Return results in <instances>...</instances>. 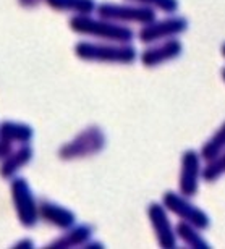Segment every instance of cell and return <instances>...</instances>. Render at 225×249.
I'll return each mask as SVG.
<instances>
[{"mask_svg": "<svg viewBox=\"0 0 225 249\" xmlns=\"http://www.w3.org/2000/svg\"><path fill=\"white\" fill-rule=\"evenodd\" d=\"M72 26L75 31L89 34L97 39H104V41L112 42H122L127 44L133 39V31L120 23L107 21V19H93L88 17H78L72 21Z\"/></svg>", "mask_w": 225, "mask_h": 249, "instance_id": "obj_1", "label": "cell"}, {"mask_svg": "<svg viewBox=\"0 0 225 249\" xmlns=\"http://www.w3.org/2000/svg\"><path fill=\"white\" fill-rule=\"evenodd\" d=\"M78 55L84 60L106 63H131L136 58V51L131 46H112V44L81 42L76 47Z\"/></svg>", "mask_w": 225, "mask_h": 249, "instance_id": "obj_2", "label": "cell"}, {"mask_svg": "<svg viewBox=\"0 0 225 249\" xmlns=\"http://www.w3.org/2000/svg\"><path fill=\"white\" fill-rule=\"evenodd\" d=\"M99 18L113 23H141L148 24L156 19L152 8L149 7H134V5H117V3H102L96 7Z\"/></svg>", "mask_w": 225, "mask_h": 249, "instance_id": "obj_3", "label": "cell"}, {"mask_svg": "<svg viewBox=\"0 0 225 249\" xmlns=\"http://www.w3.org/2000/svg\"><path fill=\"white\" fill-rule=\"evenodd\" d=\"M162 202H164V207H167L170 212L178 215L183 222L196 227L198 230H206L209 227V218L206 213L199 207L193 206V204L188 201V197L182 196V194L167 191L164 194Z\"/></svg>", "mask_w": 225, "mask_h": 249, "instance_id": "obj_4", "label": "cell"}, {"mask_svg": "<svg viewBox=\"0 0 225 249\" xmlns=\"http://www.w3.org/2000/svg\"><path fill=\"white\" fill-rule=\"evenodd\" d=\"M187 28H188V21L182 17L166 18L162 21H151L141 28L139 39H141V42H156L161 41V39L177 36V34L183 33Z\"/></svg>", "mask_w": 225, "mask_h": 249, "instance_id": "obj_5", "label": "cell"}, {"mask_svg": "<svg viewBox=\"0 0 225 249\" xmlns=\"http://www.w3.org/2000/svg\"><path fill=\"white\" fill-rule=\"evenodd\" d=\"M199 156L194 151H187L182 157V172H180V193L185 197H193L198 193V181L201 175Z\"/></svg>", "mask_w": 225, "mask_h": 249, "instance_id": "obj_6", "label": "cell"}, {"mask_svg": "<svg viewBox=\"0 0 225 249\" xmlns=\"http://www.w3.org/2000/svg\"><path fill=\"white\" fill-rule=\"evenodd\" d=\"M148 217H149V220H151L154 231H156L159 245L162 248H175L177 240H175L173 227L169 220L164 206L156 202L151 204V206L148 207Z\"/></svg>", "mask_w": 225, "mask_h": 249, "instance_id": "obj_7", "label": "cell"}, {"mask_svg": "<svg viewBox=\"0 0 225 249\" xmlns=\"http://www.w3.org/2000/svg\"><path fill=\"white\" fill-rule=\"evenodd\" d=\"M104 144H106V136L101 131V128L94 126L84 131L72 146L67 147L68 157H84L91 156V154H97L102 151Z\"/></svg>", "mask_w": 225, "mask_h": 249, "instance_id": "obj_8", "label": "cell"}, {"mask_svg": "<svg viewBox=\"0 0 225 249\" xmlns=\"http://www.w3.org/2000/svg\"><path fill=\"white\" fill-rule=\"evenodd\" d=\"M180 53H182V42L178 39H167L166 42L144 51L141 55V62L144 67H157L161 63L177 58Z\"/></svg>", "mask_w": 225, "mask_h": 249, "instance_id": "obj_9", "label": "cell"}, {"mask_svg": "<svg viewBox=\"0 0 225 249\" xmlns=\"http://www.w3.org/2000/svg\"><path fill=\"white\" fill-rule=\"evenodd\" d=\"M175 233L182 238L183 243H187L189 248H196V249H207V243L206 240L199 235V230L196 227L189 225L187 222H180L177 228H175Z\"/></svg>", "mask_w": 225, "mask_h": 249, "instance_id": "obj_10", "label": "cell"}, {"mask_svg": "<svg viewBox=\"0 0 225 249\" xmlns=\"http://www.w3.org/2000/svg\"><path fill=\"white\" fill-rule=\"evenodd\" d=\"M224 152V126L217 129V133L204 144L201 156L204 160H211V159L217 157L219 154Z\"/></svg>", "mask_w": 225, "mask_h": 249, "instance_id": "obj_11", "label": "cell"}, {"mask_svg": "<svg viewBox=\"0 0 225 249\" xmlns=\"http://www.w3.org/2000/svg\"><path fill=\"white\" fill-rule=\"evenodd\" d=\"M224 159H225V156L222 152V154H219L217 157L207 160V165L203 170L204 180H206V181H216V180H219V178L222 177V173H224Z\"/></svg>", "mask_w": 225, "mask_h": 249, "instance_id": "obj_12", "label": "cell"}, {"mask_svg": "<svg viewBox=\"0 0 225 249\" xmlns=\"http://www.w3.org/2000/svg\"><path fill=\"white\" fill-rule=\"evenodd\" d=\"M58 7L88 15L96 10V3H94V0H58Z\"/></svg>", "mask_w": 225, "mask_h": 249, "instance_id": "obj_13", "label": "cell"}, {"mask_svg": "<svg viewBox=\"0 0 225 249\" xmlns=\"http://www.w3.org/2000/svg\"><path fill=\"white\" fill-rule=\"evenodd\" d=\"M131 2L141 3V7L159 8L166 13H173V12H177V8H178L177 0H131Z\"/></svg>", "mask_w": 225, "mask_h": 249, "instance_id": "obj_14", "label": "cell"}]
</instances>
